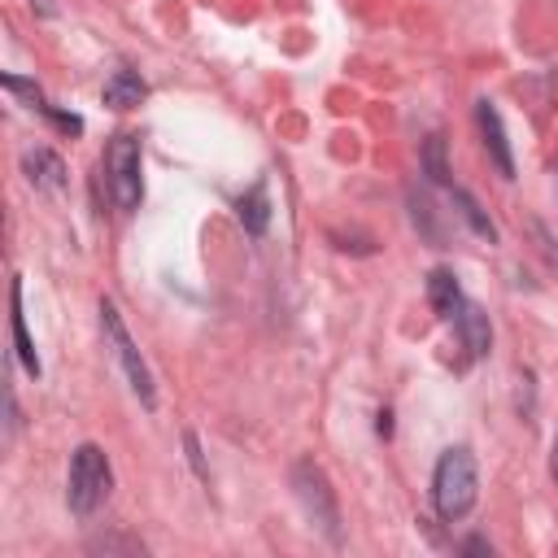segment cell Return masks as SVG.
Returning <instances> with one entry per match:
<instances>
[{
    "label": "cell",
    "mask_w": 558,
    "mask_h": 558,
    "mask_svg": "<svg viewBox=\"0 0 558 558\" xmlns=\"http://www.w3.org/2000/svg\"><path fill=\"white\" fill-rule=\"evenodd\" d=\"M475 493H480V471H475V453L466 445H453L436 458V471H432V506L445 523H458L471 514L475 506Z\"/></svg>",
    "instance_id": "obj_1"
},
{
    "label": "cell",
    "mask_w": 558,
    "mask_h": 558,
    "mask_svg": "<svg viewBox=\"0 0 558 558\" xmlns=\"http://www.w3.org/2000/svg\"><path fill=\"white\" fill-rule=\"evenodd\" d=\"M109 488H113V466H109L105 449L92 445V440H83V445L70 453V480H65V501H70V510H74L78 519L96 514V510L105 506Z\"/></svg>",
    "instance_id": "obj_2"
},
{
    "label": "cell",
    "mask_w": 558,
    "mask_h": 558,
    "mask_svg": "<svg viewBox=\"0 0 558 558\" xmlns=\"http://www.w3.org/2000/svg\"><path fill=\"white\" fill-rule=\"evenodd\" d=\"M100 170H105V187L113 196V205L122 214L140 209V196H144V170H140V135H113L105 144V157H100Z\"/></svg>",
    "instance_id": "obj_3"
},
{
    "label": "cell",
    "mask_w": 558,
    "mask_h": 558,
    "mask_svg": "<svg viewBox=\"0 0 558 558\" xmlns=\"http://www.w3.org/2000/svg\"><path fill=\"white\" fill-rule=\"evenodd\" d=\"M100 327H105V340H109L113 362L122 366V375H126L131 392H135L144 405H157L153 371H148V362L140 357V349H135V340H131V331H126V323H122V314H118V305H113L109 296H100Z\"/></svg>",
    "instance_id": "obj_4"
},
{
    "label": "cell",
    "mask_w": 558,
    "mask_h": 558,
    "mask_svg": "<svg viewBox=\"0 0 558 558\" xmlns=\"http://www.w3.org/2000/svg\"><path fill=\"white\" fill-rule=\"evenodd\" d=\"M292 488H296V497H301L310 523H314L331 545H340V506H336V493H331L323 466H314L310 458H301V462L292 466Z\"/></svg>",
    "instance_id": "obj_5"
},
{
    "label": "cell",
    "mask_w": 558,
    "mask_h": 558,
    "mask_svg": "<svg viewBox=\"0 0 558 558\" xmlns=\"http://www.w3.org/2000/svg\"><path fill=\"white\" fill-rule=\"evenodd\" d=\"M475 122H480V135H484V148H488V157H493L497 174H501V179H514V157H510V140H506L501 113H497V105H493L488 96H484V100H475Z\"/></svg>",
    "instance_id": "obj_6"
},
{
    "label": "cell",
    "mask_w": 558,
    "mask_h": 558,
    "mask_svg": "<svg viewBox=\"0 0 558 558\" xmlns=\"http://www.w3.org/2000/svg\"><path fill=\"white\" fill-rule=\"evenodd\" d=\"M427 301H432V310H436L445 323H453L471 296L462 292V283H458V275H453L449 266H436V270L427 275Z\"/></svg>",
    "instance_id": "obj_7"
},
{
    "label": "cell",
    "mask_w": 558,
    "mask_h": 558,
    "mask_svg": "<svg viewBox=\"0 0 558 558\" xmlns=\"http://www.w3.org/2000/svg\"><path fill=\"white\" fill-rule=\"evenodd\" d=\"M22 174L35 187H44V192H61L65 187V161L52 148H44V144H35V148L22 153Z\"/></svg>",
    "instance_id": "obj_8"
},
{
    "label": "cell",
    "mask_w": 558,
    "mask_h": 558,
    "mask_svg": "<svg viewBox=\"0 0 558 558\" xmlns=\"http://www.w3.org/2000/svg\"><path fill=\"white\" fill-rule=\"evenodd\" d=\"M144 96H148V83H144L140 70H131V65H118V70L105 78V87H100V100H105L109 109H135Z\"/></svg>",
    "instance_id": "obj_9"
},
{
    "label": "cell",
    "mask_w": 558,
    "mask_h": 558,
    "mask_svg": "<svg viewBox=\"0 0 558 558\" xmlns=\"http://www.w3.org/2000/svg\"><path fill=\"white\" fill-rule=\"evenodd\" d=\"M453 331L462 336V349H466L471 357H484V353H488V344H493L488 314H484L475 301H466V305H462V314L453 318Z\"/></svg>",
    "instance_id": "obj_10"
},
{
    "label": "cell",
    "mask_w": 558,
    "mask_h": 558,
    "mask_svg": "<svg viewBox=\"0 0 558 558\" xmlns=\"http://www.w3.org/2000/svg\"><path fill=\"white\" fill-rule=\"evenodd\" d=\"M9 318H13V344H17L13 353H17L22 371H26V375H39V353H35V344H31L26 314H22V279L9 283Z\"/></svg>",
    "instance_id": "obj_11"
},
{
    "label": "cell",
    "mask_w": 558,
    "mask_h": 558,
    "mask_svg": "<svg viewBox=\"0 0 558 558\" xmlns=\"http://www.w3.org/2000/svg\"><path fill=\"white\" fill-rule=\"evenodd\" d=\"M235 218L248 235H266L270 227V196H266V179H257L240 201H235Z\"/></svg>",
    "instance_id": "obj_12"
},
{
    "label": "cell",
    "mask_w": 558,
    "mask_h": 558,
    "mask_svg": "<svg viewBox=\"0 0 558 558\" xmlns=\"http://www.w3.org/2000/svg\"><path fill=\"white\" fill-rule=\"evenodd\" d=\"M453 205H458V214L466 218V227H471V231H475L480 240H488V244L497 240V227L488 222V214L480 209V201H475V196H471L466 187H453Z\"/></svg>",
    "instance_id": "obj_13"
},
{
    "label": "cell",
    "mask_w": 558,
    "mask_h": 558,
    "mask_svg": "<svg viewBox=\"0 0 558 558\" xmlns=\"http://www.w3.org/2000/svg\"><path fill=\"white\" fill-rule=\"evenodd\" d=\"M0 83H4V92H13V96H17V100H22L26 109H31V113H44V118L52 113V105L44 100V92H39V87H35L31 78H17V74H4Z\"/></svg>",
    "instance_id": "obj_14"
},
{
    "label": "cell",
    "mask_w": 558,
    "mask_h": 558,
    "mask_svg": "<svg viewBox=\"0 0 558 558\" xmlns=\"http://www.w3.org/2000/svg\"><path fill=\"white\" fill-rule=\"evenodd\" d=\"M423 174L432 183H449V166H445V140L440 135H427L423 144Z\"/></svg>",
    "instance_id": "obj_15"
},
{
    "label": "cell",
    "mask_w": 558,
    "mask_h": 558,
    "mask_svg": "<svg viewBox=\"0 0 558 558\" xmlns=\"http://www.w3.org/2000/svg\"><path fill=\"white\" fill-rule=\"evenodd\" d=\"M183 449H187L192 471H196L201 480H209V466H205V458H201V440H196V432H183Z\"/></svg>",
    "instance_id": "obj_16"
},
{
    "label": "cell",
    "mask_w": 558,
    "mask_h": 558,
    "mask_svg": "<svg viewBox=\"0 0 558 558\" xmlns=\"http://www.w3.org/2000/svg\"><path fill=\"white\" fill-rule=\"evenodd\" d=\"M92 549H105V554H109V549H131V554H144V545H140V541H118V536H113V541H92Z\"/></svg>",
    "instance_id": "obj_17"
},
{
    "label": "cell",
    "mask_w": 558,
    "mask_h": 558,
    "mask_svg": "<svg viewBox=\"0 0 558 558\" xmlns=\"http://www.w3.org/2000/svg\"><path fill=\"white\" fill-rule=\"evenodd\" d=\"M462 554H493V545H488L484 536H466V541H462Z\"/></svg>",
    "instance_id": "obj_18"
},
{
    "label": "cell",
    "mask_w": 558,
    "mask_h": 558,
    "mask_svg": "<svg viewBox=\"0 0 558 558\" xmlns=\"http://www.w3.org/2000/svg\"><path fill=\"white\" fill-rule=\"evenodd\" d=\"M375 432H379V436H392V414H388V410H379V423H375Z\"/></svg>",
    "instance_id": "obj_19"
},
{
    "label": "cell",
    "mask_w": 558,
    "mask_h": 558,
    "mask_svg": "<svg viewBox=\"0 0 558 558\" xmlns=\"http://www.w3.org/2000/svg\"><path fill=\"white\" fill-rule=\"evenodd\" d=\"M554 475H558V440H554Z\"/></svg>",
    "instance_id": "obj_20"
},
{
    "label": "cell",
    "mask_w": 558,
    "mask_h": 558,
    "mask_svg": "<svg viewBox=\"0 0 558 558\" xmlns=\"http://www.w3.org/2000/svg\"><path fill=\"white\" fill-rule=\"evenodd\" d=\"M554 170H558V161H554Z\"/></svg>",
    "instance_id": "obj_21"
}]
</instances>
